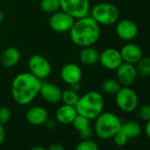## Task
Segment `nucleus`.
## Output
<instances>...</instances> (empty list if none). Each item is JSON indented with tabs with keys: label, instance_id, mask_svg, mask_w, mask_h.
<instances>
[{
	"label": "nucleus",
	"instance_id": "f257e3e1",
	"mask_svg": "<svg viewBox=\"0 0 150 150\" xmlns=\"http://www.w3.org/2000/svg\"><path fill=\"white\" fill-rule=\"evenodd\" d=\"M42 82L29 71L19 73L11 85L13 99L20 105H28L39 95Z\"/></svg>",
	"mask_w": 150,
	"mask_h": 150
},
{
	"label": "nucleus",
	"instance_id": "f03ea898",
	"mask_svg": "<svg viewBox=\"0 0 150 150\" xmlns=\"http://www.w3.org/2000/svg\"><path fill=\"white\" fill-rule=\"evenodd\" d=\"M69 34L71 42L75 45L81 48L93 46L100 38V25L88 15L75 20Z\"/></svg>",
	"mask_w": 150,
	"mask_h": 150
},
{
	"label": "nucleus",
	"instance_id": "7ed1b4c3",
	"mask_svg": "<svg viewBox=\"0 0 150 150\" xmlns=\"http://www.w3.org/2000/svg\"><path fill=\"white\" fill-rule=\"evenodd\" d=\"M103 96L97 91H89L80 96L77 104L75 105L77 113L89 120H95L103 111Z\"/></svg>",
	"mask_w": 150,
	"mask_h": 150
},
{
	"label": "nucleus",
	"instance_id": "20e7f679",
	"mask_svg": "<svg viewBox=\"0 0 150 150\" xmlns=\"http://www.w3.org/2000/svg\"><path fill=\"white\" fill-rule=\"evenodd\" d=\"M122 125L121 119L112 112H102L95 119L94 130L96 134L103 139L113 138L120 131Z\"/></svg>",
	"mask_w": 150,
	"mask_h": 150
},
{
	"label": "nucleus",
	"instance_id": "39448f33",
	"mask_svg": "<svg viewBox=\"0 0 150 150\" xmlns=\"http://www.w3.org/2000/svg\"><path fill=\"white\" fill-rule=\"evenodd\" d=\"M89 14L99 25L103 26L114 25L119 19V11L117 7L110 3L103 2L95 5L90 9Z\"/></svg>",
	"mask_w": 150,
	"mask_h": 150
},
{
	"label": "nucleus",
	"instance_id": "423d86ee",
	"mask_svg": "<svg viewBox=\"0 0 150 150\" xmlns=\"http://www.w3.org/2000/svg\"><path fill=\"white\" fill-rule=\"evenodd\" d=\"M115 102L119 110L131 113L139 107V96L135 90L130 87H121L115 95Z\"/></svg>",
	"mask_w": 150,
	"mask_h": 150
},
{
	"label": "nucleus",
	"instance_id": "0eeeda50",
	"mask_svg": "<svg viewBox=\"0 0 150 150\" xmlns=\"http://www.w3.org/2000/svg\"><path fill=\"white\" fill-rule=\"evenodd\" d=\"M60 9L77 20L89 15L90 0H59Z\"/></svg>",
	"mask_w": 150,
	"mask_h": 150
},
{
	"label": "nucleus",
	"instance_id": "6e6552de",
	"mask_svg": "<svg viewBox=\"0 0 150 150\" xmlns=\"http://www.w3.org/2000/svg\"><path fill=\"white\" fill-rule=\"evenodd\" d=\"M28 67L29 72L41 81L48 78L52 71L50 61L45 57L39 54L33 55L29 57Z\"/></svg>",
	"mask_w": 150,
	"mask_h": 150
},
{
	"label": "nucleus",
	"instance_id": "1a4fd4ad",
	"mask_svg": "<svg viewBox=\"0 0 150 150\" xmlns=\"http://www.w3.org/2000/svg\"><path fill=\"white\" fill-rule=\"evenodd\" d=\"M74 21L75 19L61 10L51 13L49 19V25L57 33H66L70 31Z\"/></svg>",
	"mask_w": 150,
	"mask_h": 150
},
{
	"label": "nucleus",
	"instance_id": "9d476101",
	"mask_svg": "<svg viewBox=\"0 0 150 150\" xmlns=\"http://www.w3.org/2000/svg\"><path fill=\"white\" fill-rule=\"evenodd\" d=\"M115 71L116 79L123 87H131L137 80L138 72L134 64L123 62Z\"/></svg>",
	"mask_w": 150,
	"mask_h": 150
},
{
	"label": "nucleus",
	"instance_id": "9b49d317",
	"mask_svg": "<svg viewBox=\"0 0 150 150\" xmlns=\"http://www.w3.org/2000/svg\"><path fill=\"white\" fill-rule=\"evenodd\" d=\"M115 30L117 37L125 42H131L134 40L139 34L138 25L133 21L129 19L117 21Z\"/></svg>",
	"mask_w": 150,
	"mask_h": 150
},
{
	"label": "nucleus",
	"instance_id": "f8f14e48",
	"mask_svg": "<svg viewBox=\"0 0 150 150\" xmlns=\"http://www.w3.org/2000/svg\"><path fill=\"white\" fill-rule=\"evenodd\" d=\"M60 77L62 81L70 87L81 83L82 79V70L75 63H67L60 70Z\"/></svg>",
	"mask_w": 150,
	"mask_h": 150
},
{
	"label": "nucleus",
	"instance_id": "ddd939ff",
	"mask_svg": "<svg viewBox=\"0 0 150 150\" xmlns=\"http://www.w3.org/2000/svg\"><path fill=\"white\" fill-rule=\"evenodd\" d=\"M99 62L103 68L110 71H115L123 63V59L118 50L115 48H107L100 53Z\"/></svg>",
	"mask_w": 150,
	"mask_h": 150
},
{
	"label": "nucleus",
	"instance_id": "4468645a",
	"mask_svg": "<svg viewBox=\"0 0 150 150\" xmlns=\"http://www.w3.org/2000/svg\"><path fill=\"white\" fill-rule=\"evenodd\" d=\"M39 95L45 102L51 104H55L61 101L62 90L58 86L54 83L42 82Z\"/></svg>",
	"mask_w": 150,
	"mask_h": 150
},
{
	"label": "nucleus",
	"instance_id": "2eb2a0df",
	"mask_svg": "<svg viewBox=\"0 0 150 150\" xmlns=\"http://www.w3.org/2000/svg\"><path fill=\"white\" fill-rule=\"evenodd\" d=\"M123 62L136 64L143 57V51L141 48L135 43H126L119 50Z\"/></svg>",
	"mask_w": 150,
	"mask_h": 150
},
{
	"label": "nucleus",
	"instance_id": "dca6fc26",
	"mask_svg": "<svg viewBox=\"0 0 150 150\" xmlns=\"http://www.w3.org/2000/svg\"><path fill=\"white\" fill-rule=\"evenodd\" d=\"M48 118L49 113L47 110L42 106H33L29 108L26 113L27 121L35 126L44 125Z\"/></svg>",
	"mask_w": 150,
	"mask_h": 150
},
{
	"label": "nucleus",
	"instance_id": "f3484780",
	"mask_svg": "<svg viewBox=\"0 0 150 150\" xmlns=\"http://www.w3.org/2000/svg\"><path fill=\"white\" fill-rule=\"evenodd\" d=\"M77 115L78 113L75 106L63 104L57 110L55 117L58 123L63 125H70L72 123Z\"/></svg>",
	"mask_w": 150,
	"mask_h": 150
},
{
	"label": "nucleus",
	"instance_id": "a211bd4d",
	"mask_svg": "<svg viewBox=\"0 0 150 150\" xmlns=\"http://www.w3.org/2000/svg\"><path fill=\"white\" fill-rule=\"evenodd\" d=\"M21 60V52L15 47H8L5 49L0 56V61L5 67L13 68L18 64Z\"/></svg>",
	"mask_w": 150,
	"mask_h": 150
},
{
	"label": "nucleus",
	"instance_id": "6ab92c4d",
	"mask_svg": "<svg viewBox=\"0 0 150 150\" xmlns=\"http://www.w3.org/2000/svg\"><path fill=\"white\" fill-rule=\"evenodd\" d=\"M99 57H100V52L93 46L84 47L80 52L81 62L88 66L96 64L99 62Z\"/></svg>",
	"mask_w": 150,
	"mask_h": 150
},
{
	"label": "nucleus",
	"instance_id": "aec40b11",
	"mask_svg": "<svg viewBox=\"0 0 150 150\" xmlns=\"http://www.w3.org/2000/svg\"><path fill=\"white\" fill-rule=\"evenodd\" d=\"M120 132H123L128 139H135L140 135L142 128L138 122L131 120L122 123Z\"/></svg>",
	"mask_w": 150,
	"mask_h": 150
},
{
	"label": "nucleus",
	"instance_id": "412c9836",
	"mask_svg": "<svg viewBox=\"0 0 150 150\" xmlns=\"http://www.w3.org/2000/svg\"><path fill=\"white\" fill-rule=\"evenodd\" d=\"M120 88H121V85L117 81V79H111V78L106 79L105 81H103L101 86L102 91L104 94L110 95V96H115L117 92L120 89Z\"/></svg>",
	"mask_w": 150,
	"mask_h": 150
},
{
	"label": "nucleus",
	"instance_id": "4be33fe9",
	"mask_svg": "<svg viewBox=\"0 0 150 150\" xmlns=\"http://www.w3.org/2000/svg\"><path fill=\"white\" fill-rule=\"evenodd\" d=\"M138 75L140 77L150 76V57H142L135 64Z\"/></svg>",
	"mask_w": 150,
	"mask_h": 150
},
{
	"label": "nucleus",
	"instance_id": "5701e85b",
	"mask_svg": "<svg viewBox=\"0 0 150 150\" xmlns=\"http://www.w3.org/2000/svg\"><path fill=\"white\" fill-rule=\"evenodd\" d=\"M79 99H80V96H79L78 92L72 90L71 88L62 91L61 101L64 103V104L75 106L77 104Z\"/></svg>",
	"mask_w": 150,
	"mask_h": 150
},
{
	"label": "nucleus",
	"instance_id": "b1692460",
	"mask_svg": "<svg viewBox=\"0 0 150 150\" xmlns=\"http://www.w3.org/2000/svg\"><path fill=\"white\" fill-rule=\"evenodd\" d=\"M40 8L47 13H53L60 10L59 0H41Z\"/></svg>",
	"mask_w": 150,
	"mask_h": 150
},
{
	"label": "nucleus",
	"instance_id": "393cba45",
	"mask_svg": "<svg viewBox=\"0 0 150 150\" xmlns=\"http://www.w3.org/2000/svg\"><path fill=\"white\" fill-rule=\"evenodd\" d=\"M71 124H72L73 127L78 132H81L88 127H90V120L81 115H79V114L74 118V120L72 121Z\"/></svg>",
	"mask_w": 150,
	"mask_h": 150
},
{
	"label": "nucleus",
	"instance_id": "a878e982",
	"mask_svg": "<svg viewBox=\"0 0 150 150\" xmlns=\"http://www.w3.org/2000/svg\"><path fill=\"white\" fill-rule=\"evenodd\" d=\"M75 150H99L98 145L92 139H82L77 146Z\"/></svg>",
	"mask_w": 150,
	"mask_h": 150
},
{
	"label": "nucleus",
	"instance_id": "bb28decb",
	"mask_svg": "<svg viewBox=\"0 0 150 150\" xmlns=\"http://www.w3.org/2000/svg\"><path fill=\"white\" fill-rule=\"evenodd\" d=\"M137 115L138 117L146 122L148 120H150V104L146 103V104H143L139 107L137 108Z\"/></svg>",
	"mask_w": 150,
	"mask_h": 150
},
{
	"label": "nucleus",
	"instance_id": "cd10ccee",
	"mask_svg": "<svg viewBox=\"0 0 150 150\" xmlns=\"http://www.w3.org/2000/svg\"><path fill=\"white\" fill-rule=\"evenodd\" d=\"M12 113L11 110L6 106L0 107V124L5 125L9 122Z\"/></svg>",
	"mask_w": 150,
	"mask_h": 150
},
{
	"label": "nucleus",
	"instance_id": "c85d7f7f",
	"mask_svg": "<svg viewBox=\"0 0 150 150\" xmlns=\"http://www.w3.org/2000/svg\"><path fill=\"white\" fill-rule=\"evenodd\" d=\"M113 139H114V143L117 146H124L126 143H127V141H128V138L123 133V132H121L120 131L117 132V133H116L114 136H113Z\"/></svg>",
	"mask_w": 150,
	"mask_h": 150
},
{
	"label": "nucleus",
	"instance_id": "c756f323",
	"mask_svg": "<svg viewBox=\"0 0 150 150\" xmlns=\"http://www.w3.org/2000/svg\"><path fill=\"white\" fill-rule=\"evenodd\" d=\"M79 132L82 139H90L93 136V130L91 129V127H88Z\"/></svg>",
	"mask_w": 150,
	"mask_h": 150
},
{
	"label": "nucleus",
	"instance_id": "7c9ffc66",
	"mask_svg": "<svg viewBox=\"0 0 150 150\" xmlns=\"http://www.w3.org/2000/svg\"><path fill=\"white\" fill-rule=\"evenodd\" d=\"M6 130H5V127H4V125L0 124V145H1L5 139H6Z\"/></svg>",
	"mask_w": 150,
	"mask_h": 150
},
{
	"label": "nucleus",
	"instance_id": "2f4dec72",
	"mask_svg": "<svg viewBox=\"0 0 150 150\" xmlns=\"http://www.w3.org/2000/svg\"><path fill=\"white\" fill-rule=\"evenodd\" d=\"M48 150H64V147L60 143H54L49 146Z\"/></svg>",
	"mask_w": 150,
	"mask_h": 150
},
{
	"label": "nucleus",
	"instance_id": "473e14b6",
	"mask_svg": "<svg viewBox=\"0 0 150 150\" xmlns=\"http://www.w3.org/2000/svg\"><path fill=\"white\" fill-rule=\"evenodd\" d=\"M45 125H46V127L47 128H49V129H54L56 126H57V123H56V121L55 120H53V119H47V121L45 122V124H44Z\"/></svg>",
	"mask_w": 150,
	"mask_h": 150
},
{
	"label": "nucleus",
	"instance_id": "72a5a7b5",
	"mask_svg": "<svg viewBox=\"0 0 150 150\" xmlns=\"http://www.w3.org/2000/svg\"><path fill=\"white\" fill-rule=\"evenodd\" d=\"M144 131H145L146 135L150 139V120L146 122V125H145V127H144Z\"/></svg>",
	"mask_w": 150,
	"mask_h": 150
},
{
	"label": "nucleus",
	"instance_id": "f704fd0d",
	"mask_svg": "<svg viewBox=\"0 0 150 150\" xmlns=\"http://www.w3.org/2000/svg\"><path fill=\"white\" fill-rule=\"evenodd\" d=\"M30 150H48V149H46V148H44V147H42L41 146H35Z\"/></svg>",
	"mask_w": 150,
	"mask_h": 150
},
{
	"label": "nucleus",
	"instance_id": "c9c22d12",
	"mask_svg": "<svg viewBox=\"0 0 150 150\" xmlns=\"http://www.w3.org/2000/svg\"><path fill=\"white\" fill-rule=\"evenodd\" d=\"M5 20V13L3 11L0 10V24H2Z\"/></svg>",
	"mask_w": 150,
	"mask_h": 150
},
{
	"label": "nucleus",
	"instance_id": "e433bc0d",
	"mask_svg": "<svg viewBox=\"0 0 150 150\" xmlns=\"http://www.w3.org/2000/svg\"><path fill=\"white\" fill-rule=\"evenodd\" d=\"M1 36H2V33H1V29H0V40H1Z\"/></svg>",
	"mask_w": 150,
	"mask_h": 150
}]
</instances>
